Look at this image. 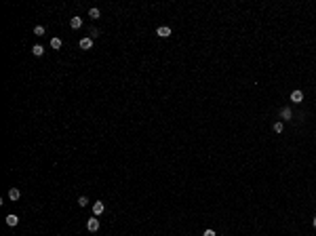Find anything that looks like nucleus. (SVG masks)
<instances>
[{
	"instance_id": "f257e3e1",
	"label": "nucleus",
	"mask_w": 316,
	"mask_h": 236,
	"mask_svg": "<svg viewBox=\"0 0 316 236\" xmlns=\"http://www.w3.org/2000/svg\"><path fill=\"white\" fill-rule=\"evenodd\" d=\"M86 228H89V232H97V230H99V219H97V217L89 219V221H86Z\"/></svg>"
},
{
	"instance_id": "f03ea898",
	"label": "nucleus",
	"mask_w": 316,
	"mask_h": 236,
	"mask_svg": "<svg viewBox=\"0 0 316 236\" xmlns=\"http://www.w3.org/2000/svg\"><path fill=\"white\" fill-rule=\"evenodd\" d=\"M156 34L160 36V38H169V36H171V27H166V25H160V27L156 30Z\"/></svg>"
},
{
	"instance_id": "7ed1b4c3",
	"label": "nucleus",
	"mask_w": 316,
	"mask_h": 236,
	"mask_svg": "<svg viewBox=\"0 0 316 236\" xmlns=\"http://www.w3.org/2000/svg\"><path fill=\"white\" fill-rule=\"evenodd\" d=\"M103 211H105V204H103V202H99V200H97V202L93 204V213H95V217H99V215H101Z\"/></svg>"
},
{
	"instance_id": "20e7f679",
	"label": "nucleus",
	"mask_w": 316,
	"mask_h": 236,
	"mask_svg": "<svg viewBox=\"0 0 316 236\" xmlns=\"http://www.w3.org/2000/svg\"><path fill=\"white\" fill-rule=\"evenodd\" d=\"M291 101H293V103L304 101V93H301V91H293V93H291Z\"/></svg>"
},
{
	"instance_id": "39448f33",
	"label": "nucleus",
	"mask_w": 316,
	"mask_h": 236,
	"mask_svg": "<svg viewBox=\"0 0 316 236\" xmlns=\"http://www.w3.org/2000/svg\"><path fill=\"white\" fill-rule=\"evenodd\" d=\"M19 196H21V192H19L17 188H11V190H9V198H11V200H19Z\"/></svg>"
},
{
	"instance_id": "423d86ee",
	"label": "nucleus",
	"mask_w": 316,
	"mask_h": 236,
	"mask_svg": "<svg viewBox=\"0 0 316 236\" xmlns=\"http://www.w3.org/2000/svg\"><path fill=\"white\" fill-rule=\"evenodd\" d=\"M91 47H93V40L91 38H80V48L86 51V48H91Z\"/></svg>"
},
{
	"instance_id": "0eeeda50",
	"label": "nucleus",
	"mask_w": 316,
	"mask_h": 236,
	"mask_svg": "<svg viewBox=\"0 0 316 236\" xmlns=\"http://www.w3.org/2000/svg\"><path fill=\"white\" fill-rule=\"evenodd\" d=\"M291 116H293L291 107H282V110H280V118H282V120H289Z\"/></svg>"
},
{
	"instance_id": "6e6552de",
	"label": "nucleus",
	"mask_w": 316,
	"mask_h": 236,
	"mask_svg": "<svg viewBox=\"0 0 316 236\" xmlns=\"http://www.w3.org/2000/svg\"><path fill=\"white\" fill-rule=\"evenodd\" d=\"M70 25L74 27V30H78V27H82V19H80V17H72V19H70Z\"/></svg>"
},
{
	"instance_id": "1a4fd4ad",
	"label": "nucleus",
	"mask_w": 316,
	"mask_h": 236,
	"mask_svg": "<svg viewBox=\"0 0 316 236\" xmlns=\"http://www.w3.org/2000/svg\"><path fill=\"white\" fill-rule=\"evenodd\" d=\"M6 224L11 225V228H13V225H17V224H19V217H17V215H6Z\"/></svg>"
},
{
	"instance_id": "9d476101",
	"label": "nucleus",
	"mask_w": 316,
	"mask_h": 236,
	"mask_svg": "<svg viewBox=\"0 0 316 236\" xmlns=\"http://www.w3.org/2000/svg\"><path fill=\"white\" fill-rule=\"evenodd\" d=\"M32 53H34L36 57H40V55L44 53V47H42V44H34V48H32Z\"/></svg>"
},
{
	"instance_id": "9b49d317",
	"label": "nucleus",
	"mask_w": 316,
	"mask_h": 236,
	"mask_svg": "<svg viewBox=\"0 0 316 236\" xmlns=\"http://www.w3.org/2000/svg\"><path fill=\"white\" fill-rule=\"evenodd\" d=\"M99 15H101L99 9H91V11H89V17H93V19H99Z\"/></svg>"
},
{
	"instance_id": "f8f14e48",
	"label": "nucleus",
	"mask_w": 316,
	"mask_h": 236,
	"mask_svg": "<svg viewBox=\"0 0 316 236\" xmlns=\"http://www.w3.org/2000/svg\"><path fill=\"white\" fill-rule=\"evenodd\" d=\"M34 34L36 36H44V27H42V25H36V27H34Z\"/></svg>"
},
{
	"instance_id": "ddd939ff",
	"label": "nucleus",
	"mask_w": 316,
	"mask_h": 236,
	"mask_svg": "<svg viewBox=\"0 0 316 236\" xmlns=\"http://www.w3.org/2000/svg\"><path fill=\"white\" fill-rule=\"evenodd\" d=\"M51 47H53V48H61V40H59V38H53V40H51Z\"/></svg>"
},
{
	"instance_id": "4468645a",
	"label": "nucleus",
	"mask_w": 316,
	"mask_h": 236,
	"mask_svg": "<svg viewBox=\"0 0 316 236\" xmlns=\"http://www.w3.org/2000/svg\"><path fill=\"white\" fill-rule=\"evenodd\" d=\"M274 133H282V122H280V120L274 122Z\"/></svg>"
},
{
	"instance_id": "2eb2a0df",
	"label": "nucleus",
	"mask_w": 316,
	"mask_h": 236,
	"mask_svg": "<svg viewBox=\"0 0 316 236\" xmlns=\"http://www.w3.org/2000/svg\"><path fill=\"white\" fill-rule=\"evenodd\" d=\"M78 204H80V207H86V204H89V198H86V196H80V198H78Z\"/></svg>"
},
{
	"instance_id": "dca6fc26",
	"label": "nucleus",
	"mask_w": 316,
	"mask_h": 236,
	"mask_svg": "<svg viewBox=\"0 0 316 236\" xmlns=\"http://www.w3.org/2000/svg\"><path fill=\"white\" fill-rule=\"evenodd\" d=\"M202 236H215V232H213V230H204V234H202Z\"/></svg>"
},
{
	"instance_id": "f3484780",
	"label": "nucleus",
	"mask_w": 316,
	"mask_h": 236,
	"mask_svg": "<svg viewBox=\"0 0 316 236\" xmlns=\"http://www.w3.org/2000/svg\"><path fill=\"white\" fill-rule=\"evenodd\" d=\"M312 225H314V228H316V217H314V219H312Z\"/></svg>"
}]
</instances>
